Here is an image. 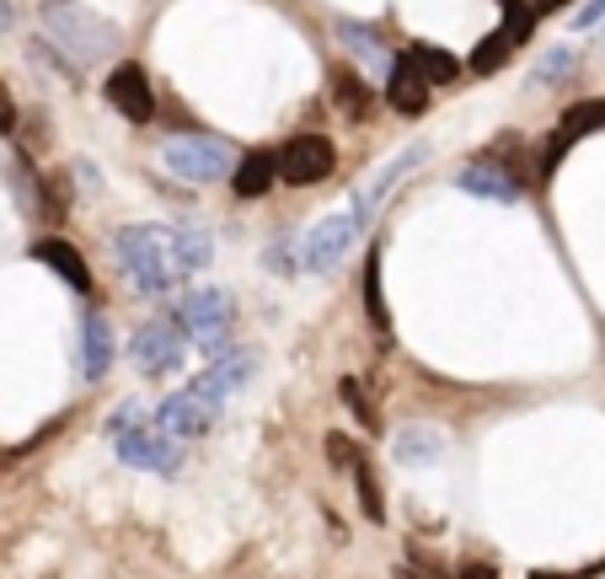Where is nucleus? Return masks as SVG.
Listing matches in <instances>:
<instances>
[{
  "mask_svg": "<svg viewBox=\"0 0 605 579\" xmlns=\"http://www.w3.org/2000/svg\"><path fill=\"white\" fill-rule=\"evenodd\" d=\"M113 258H119L123 279H129L140 296H167L182 279L167 226H123V231H113Z\"/></svg>",
  "mask_w": 605,
  "mask_h": 579,
  "instance_id": "f257e3e1",
  "label": "nucleus"
},
{
  "mask_svg": "<svg viewBox=\"0 0 605 579\" xmlns=\"http://www.w3.org/2000/svg\"><path fill=\"white\" fill-rule=\"evenodd\" d=\"M38 17H43V32L70 54V64H97L119 54V28L81 0H43Z\"/></svg>",
  "mask_w": 605,
  "mask_h": 579,
  "instance_id": "f03ea898",
  "label": "nucleus"
},
{
  "mask_svg": "<svg viewBox=\"0 0 605 579\" xmlns=\"http://www.w3.org/2000/svg\"><path fill=\"white\" fill-rule=\"evenodd\" d=\"M225 397H231V387H225L214 370H204V376H193L182 392H172L155 408V429H161L167 440H199V435L220 419V402H225Z\"/></svg>",
  "mask_w": 605,
  "mask_h": 579,
  "instance_id": "7ed1b4c3",
  "label": "nucleus"
},
{
  "mask_svg": "<svg viewBox=\"0 0 605 579\" xmlns=\"http://www.w3.org/2000/svg\"><path fill=\"white\" fill-rule=\"evenodd\" d=\"M113 435H119V461H129V467H145V472H178L182 467V451L161 435V429H145L140 425V413L134 408H123L119 419H113Z\"/></svg>",
  "mask_w": 605,
  "mask_h": 579,
  "instance_id": "20e7f679",
  "label": "nucleus"
},
{
  "mask_svg": "<svg viewBox=\"0 0 605 579\" xmlns=\"http://www.w3.org/2000/svg\"><path fill=\"white\" fill-rule=\"evenodd\" d=\"M273 167H279V178H284V183H295V188L322 183V178H333L337 146L327 140V134H295L290 146H279Z\"/></svg>",
  "mask_w": 605,
  "mask_h": 579,
  "instance_id": "39448f33",
  "label": "nucleus"
},
{
  "mask_svg": "<svg viewBox=\"0 0 605 579\" xmlns=\"http://www.w3.org/2000/svg\"><path fill=\"white\" fill-rule=\"evenodd\" d=\"M231 311H236V301L225 290H193L178 306V328H182V338H193L204 349H220V338L231 333Z\"/></svg>",
  "mask_w": 605,
  "mask_h": 579,
  "instance_id": "423d86ee",
  "label": "nucleus"
},
{
  "mask_svg": "<svg viewBox=\"0 0 605 579\" xmlns=\"http://www.w3.org/2000/svg\"><path fill=\"white\" fill-rule=\"evenodd\" d=\"M167 167L188 178V183H214L225 167H231V151H225V140H214V134H172L167 140Z\"/></svg>",
  "mask_w": 605,
  "mask_h": 579,
  "instance_id": "0eeeda50",
  "label": "nucleus"
},
{
  "mask_svg": "<svg viewBox=\"0 0 605 579\" xmlns=\"http://www.w3.org/2000/svg\"><path fill=\"white\" fill-rule=\"evenodd\" d=\"M354 231H360V210L327 214L322 226H311L301 237V269L305 274H327L337 258H343V247L354 242Z\"/></svg>",
  "mask_w": 605,
  "mask_h": 579,
  "instance_id": "6e6552de",
  "label": "nucleus"
},
{
  "mask_svg": "<svg viewBox=\"0 0 605 579\" xmlns=\"http://www.w3.org/2000/svg\"><path fill=\"white\" fill-rule=\"evenodd\" d=\"M134 366L145 370V376H172L182 366V349H188V338H182L178 322H167V317H155L145 322L140 333H134Z\"/></svg>",
  "mask_w": 605,
  "mask_h": 579,
  "instance_id": "1a4fd4ad",
  "label": "nucleus"
},
{
  "mask_svg": "<svg viewBox=\"0 0 605 579\" xmlns=\"http://www.w3.org/2000/svg\"><path fill=\"white\" fill-rule=\"evenodd\" d=\"M595 129H605V97H584V102H574V108H568V113L557 119L552 140H546L542 172H552V167L563 161V151H568V146H578L584 134H595Z\"/></svg>",
  "mask_w": 605,
  "mask_h": 579,
  "instance_id": "9d476101",
  "label": "nucleus"
},
{
  "mask_svg": "<svg viewBox=\"0 0 605 579\" xmlns=\"http://www.w3.org/2000/svg\"><path fill=\"white\" fill-rule=\"evenodd\" d=\"M461 193H472V199H493V204H515L520 193V172H510L504 161H493V156H483V161H466L461 167Z\"/></svg>",
  "mask_w": 605,
  "mask_h": 579,
  "instance_id": "9b49d317",
  "label": "nucleus"
},
{
  "mask_svg": "<svg viewBox=\"0 0 605 579\" xmlns=\"http://www.w3.org/2000/svg\"><path fill=\"white\" fill-rule=\"evenodd\" d=\"M108 102L119 108L123 119L151 123V119H155V92H151V76H145L140 64H119V70L108 76Z\"/></svg>",
  "mask_w": 605,
  "mask_h": 579,
  "instance_id": "f8f14e48",
  "label": "nucleus"
},
{
  "mask_svg": "<svg viewBox=\"0 0 605 579\" xmlns=\"http://www.w3.org/2000/svg\"><path fill=\"white\" fill-rule=\"evenodd\" d=\"M32 258H38V263H49V269H54V274H60L70 290H81V296L91 290L87 258H81L70 242H60V237H38V242H32Z\"/></svg>",
  "mask_w": 605,
  "mask_h": 579,
  "instance_id": "ddd939ff",
  "label": "nucleus"
},
{
  "mask_svg": "<svg viewBox=\"0 0 605 579\" xmlns=\"http://www.w3.org/2000/svg\"><path fill=\"white\" fill-rule=\"evenodd\" d=\"M386 102H392L396 113H407V119H419L428 108V81L402 54L392 60V76H386Z\"/></svg>",
  "mask_w": 605,
  "mask_h": 579,
  "instance_id": "4468645a",
  "label": "nucleus"
},
{
  "mask_svg": "<svg viewBox=\"0 0 605 579\" xmlns=\"http://www.w3.org/2000/svg\"><path fill=\"white\" fill-rule=\"evenodd\" d=\"M392 457L402 461V467H434V461L445 457V435L428 425H407L402 435H396Z\"/></svg>",
  "mask_w": 605,
  "mask_h": 579,
  "instance_id": "2eb2a0df",
  "label": "nucleus"
},
{
  "mask_svg": "<svg viewBox=\"0 0 605 579\" xmlns=\"http://www.w3.org/2000/svg\"><path fill=\"white\" fill-rule=\"evenodd\" d=\"M113 366V333H108V317H87L81 322V376L102 381Z\"/></svg>",
  "mask_w": 605,
  "mask_h": 579,
  "instance_id": "dca6fc26",
  "label": "nucleus"
},
{
  "mask_svg": "<svg viewBox=\"0 0 605 579\" xmlns=\"http://www.w3.org/2000/svg\"><path fill=\"white\" fill-rule=\"evenodd\" d=\"M273 178H279V167H273L269 151H246L242 161H236V172H231V188L242 193V199H263L273 188Z\"/></svg>",
  "mask_w": 605,
  "mask_h": 579,
  "instance_id": "f3484780",
  "label": "nucleus"
},
{
  "mask_svg": "<svg viewBox=\"0 0 605 579\" xmlns=\"http://www.w3.org/2000/svg\"><path fill=\"white\" fill-rule=\"evenodd\" d=\"M402 60L413 64V70L424 76L428 87H445V81H455V76H461L455 54H451V49H440V43H413V49H407Z\"/></svg>",
  "mask_w": 605,
  "mask_h": 579,
  "instance_id": "a211bd4d",
  "label": "nucleus"
},
{
  "mask_svg": "<svg viewBox=\"0 0 605 579\" xmlns=\"http://www.w3.org/2000/svg\"><path fill=\"white\" fill-rule=\"evenodd\" d=\"M167 237H172V258H178V274L182 279L199 274V269L210 263V237H204L199 226H172Z\"/></svg>",
  "mask_w": 605,
  "mask_h": 579,
  "instance_id": "6ab92c4d",
  "label": "nucleus"
},
{
  "mask_svg": "<svg viewBox=\"0 0 605 579\" xmlns=\"http://www.w3.org/2000/svg\"><path fill=\"white\" fill-rule=\"evenodd\" d=\"M337 38H343V43L360 54L364 70H381V76H392V54H386V43H381L370 28H360V22H343V28H337Z\"/></svg>",
  "mask_w": 605,
  "mask_h": 579,
  "instance_id": "aec40b11",
  "label": "nucleus"
},
{
  "mask_svg": "<svg viewBox=\"0 0 605 579\" xmlns=\"http://www.w3.org/2000/svg\"><path fill=\"white\" fill-rule=\"evenodd\" d=\"M333 97H337V113H343V119H354V123L375 113V102H370V87H364L354 70H337V76H333Z\"/></svg>",
  "mask_w": 605,
  "mask_h": 579,
  "instance_id": "412c9836",
  "label": "nucleus"
},
{
  "mask_svg": "<svg viewBox=\"0 0 605 579\" xmlns=\"http://www.w3.org/2000/svg\"><path fill=\"white\" fill-rule=\"evenodd\" d=\"M6 183H11V193H17V204H22V210H43V199H38L43 178L28 167V156H22V151L6 156Z\"/></svg>",
  "mask_w": 605,
  "mask_h": 579,
  "instance_id": "4be33fe9",
  "label": "nucleus"
},
{
  "mask_svg": "<svg viewBox=\"0 0 605 579\" xmlns=\"http://www.w3.org/2000/svg\"><path fill=\"white\" fill-rule=\"evenodd\" d=\"M354 488H360V510H364V520H386V499H381V478H375V467H370V457H354Z\"/></svg>",
  "mask_w": 605,
  "mask_h": 579,
  "instance_id": "5701e85b",
  "label": "nucleus"
},
{
  "mask_svg": "<svg viewBox=\"0 0 605 579\" xmlns=\"http://www.w3.org/2000/svg\"><path fill=\"white\" fill-rule=\"evenodd\" d=\"M510 54H515V43H510V32H498V28H493V32H487V38H483V43L472 49V60H466V64H472L477 76H493V70H498V64L510 60Z\"/></svg>",
  "mask_w": 605,
  "mask_h": 579,
  "instance_id": "b1692460",
  "label": "nucleus"
},
{
  "mask_svg": "<svg viewBox=\"0 0 605 579\" xmlns=\"http://www.w3.org/2000/svg\"><path fill=\"white\" fill-rule=\"evenodd\" d=\"M364 306H370V328L386 338L392 317H386V306H381V252H370V263H364Z\"/></svg>",
  "mask_w": 605,
  "mask_h": 579,
  "instance_id": "393cba45",
  "label": "nucleus"
},
{
  "mask_svg": "<svg viewBox=\"0 0 605 579\" xmlns=\"http://www.w3.org/2000/svg\"><path fill=\"white\" fill-rule=\"evenodd\" d=\"M536 22H542V17H536V6H531V0H504V22H498V32H510V43H525V38H531V32H536Z\"/></svg>",
  "mask_w": 605,
  "mask_h": 579,
  "instance_id": "a878e982",
  "label": "nucleus"
},
{
  "mask_svg": "<svg viewBox=\"0 0 605 579\" xmlns=\"http://www.w3.org/2000/svg\"><path fill=\"white\" fill-rule=\"evenodd\" d=\"M337 392H343V402H349V408L360 413V425H364V429H381V413H375V402L364 397V387L354 381V376H343V381H337Z\"/></svg>",
  "mask_w": 605,
  "mask_h": 579,
  "instance_id": "bb28decb",
  "label": "nucleus"
},
{
  "mask_svg": "<svg viewBox=\"0 0 605 579\" xmlns=\"http://www.w3.org/2000/svg\"><path fill=\"white\" fill-rule=\"evenodd\" d=\"M536 76H542V81H563V76H574V49H552Z\"/></svg>",
  "mask_w": 605,
  "mask_h": 579,
  "instance_id": "cd10ccee",
  "label": "nucleus"
},
{
  "mask_svg": "<svg viewBox=\"0 0 605 579\" xmlns=\"http://www.w3.org/2000/svg\"><path fill=\"white\" fill-rule=\"evenodd\" d=\"M354 457H360V446L349 435H327V461L333 467H354Z\"/></svg>",
  "mask_w": 605,
  "mask_h": 579,
  "instance_id": "c85d7f7f",
  "label": "nucleus"
},
{
  "mask_svg": "<svg viewBox=\"0 0 605 579\" xmlns=\"http://www.w3.org/2000/svg\"><path fill=\"white\" fill-rule=\"evenodd\" d=\"M601 17H605V0H584V6H578V17H574V28H578V32L595 28Z\"/></svg>",
  "mask_w": 605,
  "mask_h": 579,
  "instance_id": "c756f323",
  "label": "nucleus"
},
{
  "mask_svg": "<svg viewBox=\"0 0 605 579\" xmlns=\"http://www.w3.org/2000/svg\"><path fill=\"white\" fill-rule=\"evenodd\" d=\"M11 123H17V102H11L6 81H0V134H11Z\"/></svg>",
  "mask_w": 605,
  "mask_h": 579,
  "instance_id": "7c9ffc66",
  "label": "nucleus"
},
{
  "mask_svg": "<svg viewBox=\"0 0 605 579\" xmlns=\"http://www.w3.org/2000/svg\"><path fill=\"white\" fill-rule=\"evenodd\" d=\"M461 579H498V575H493V563H466Z\"/></svg>",
  "mask_w": 605,
  "mask_h": 579,
  "instance_id": "2f4dec72",
  "label": "nucleus"
},
{
  "mask_svg": "<svg viewBox=\"0 0 605 579\" xmlns=\"http://www.w3.org/2000/svg\"><path fill=\"white\" fill-rule=\"evenodd\" d=\"M11 22H17V6H11V0H0V28H11Z\"/></svg>",
  "mask_w": 605,
  "mask_h": 579,
  "instance_id": "473e14b6",
  "label": "nucleus"
}]
</instances>
